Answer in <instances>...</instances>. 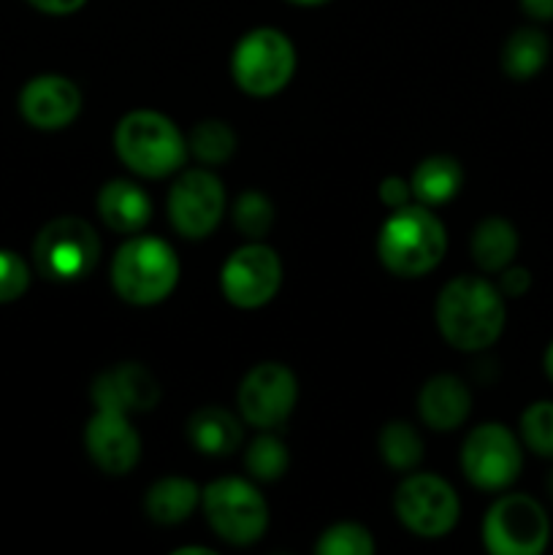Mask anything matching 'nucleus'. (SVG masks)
Here are the masks:
<instances>
[{
    "label": "nucleus",
    "mask_w": 553,
    "mask_h": 555,
    "mask_svg": "<svg viewBox=\"0 0 553 555\" xmlns=\"http://www.w3.org/2000/svg\"><path fill=\"white\" fill-rule=\"evenodd\" d=\"M437 328L450 347L480 352L497 345L507 323L502 291L480 274H461L439 291L434 307Z\"/></svg>",
    "instance_id": "1"
},
{
    "label": "nucleus",
    "mask_w": 553,
    "mask_h": 555,
    "mask_svg": "<svg viewBox=\"0 0 553 555\" xmlns=\"http://www.w3.org/2000/svg\"><path fill=\"white\" fill-rule=\"evenodd\" d=\"M448 249V233L442 220L423 204H407L390 209L377 236L380 263L396 276L428 274L437 269Z\"/></svg>",
    "instance_id": "2"
},
{
    "label": "nucleus",
    "mask_w": 553,
    "mask_h": 555,
    "mask_svg": "<svg viewBox=\"0 0 553 555\" xmlns=\"http://www.w3.org/2000/svg\"><path fill=\"white\" fill-rule=\"evenodd\" d=\"M117 157L133 173L146 179H163L177 173L188 160V139L171 117L150 108L125 114L114 128Z\"/></svg>",
    "instance_id": "3"
},
{
    "label": "nucleus",
    "mask_w": 553,
    "mask_h": 555,
    "mask_svg": "<svg viewBox=\"0 0 553 555\" xmlns=\"http://www.w3.org/2000/svg\"><path fill=\"white\" fill-rule=\"evenodd\" d=\"M179 282V258L168 242L133 233L112 260V285L123 301L133 307H155L166 301Z\"/></svg>",
    "instance_id": "4"
},
{
    "label": "nucleus",
    "mask_w": 553,
    "mask_h": 555,
    "mask_svg": "<svg viewBox=\"0 0 553 555\" xmlns=\"http://www.w3.org/2000/svg\"><path fill=\"white\" fill-rule=\"evenodd\" d=\"M231 74L239 90L247 95H276L296 74L293 41L276 27H255V30L244 33L233 47Z\"/></svg>",
    "instance_id": "5"
},
{
    "label": "nucleus",
    "mask_w": 553,
    "mask_h": 555,
    "mask_svg": "<svg viewBox=\"0 0 553 555\" xmlns=\"http://www.w3.org/2000/svg\"><path fill=\"white\" fill-rule=\"evenodd\" d=\"M201 509L211 531L222 542L247 547L269 529V504L253 482L242 477H220L201 491Z\"/></svg>",
    "instance_id": "6"
},
{
    "label": "nucleus",
    "mask_w": 553,
    "mask_h": 555,
    "mask_svg": "<svg viewBox=\"0 0 553 555\" xmlns=\"http://www.w3.org/2000/svg\"><path fill=\"white\" fill-rule=\"evenodd\" d=\"M551 542V518L529 493H504L483 518V545L491 555H540Z\"/></svg>",
    "instance_id": "7"
},
{
    "label": "nucleus",
    "mask_w": 553,
    "mask_h": 555,
    "mask_svg": "<svg viewBox=\"0 0 553 555\" xmlns=\"http://www.w3.org/2000/svg\"><path fill=\"white\" fill-rule=\"evenodd\" d=\"M33 260L52 282L85 280L101 260V236L81 217H57L38 231Z\"/></svg>",
    "instance_id": "8"
},
{
    "label": "nucleus",
    "mask_w": 553,
    "mask_h": 555,
    "mask_svg": "<svg viewBox=\"0 0 553 555\" xmlns=\"http://www.w3.org/2000/svg\"><path fill=\"white\" fill-rule=\"evenodd\" d=\"M524 469V442L504 423H480L461 448V472L486 493L507 491Z\"/></svg>",
    "instance_id": "9"
},
{
    "label": "nucleus",
    "mask_w": 553,
    "mask_h": 555,
    "mask_svg": "<svg viewBox=\"0 0 553 555\" xmlns=\"http://www.w3.org/2000/svg\"><path fill=\"white\" fill-rule=\"evenodd\" d=\"M394 509L407 531L421 540H439L459 524L461 502L442 477L417 472L396 488Z\"/></svg>",
    "instance_id": "10"
},
{
    "label": "nucleus",
    "mask_w": 553,
    "mask_h": 555,
    "mask_svg": "<svg viewBox=\"0 0 553 555\" xmlns=\"http://www.w3.org/2000/svg\"><path fill=\"white\" fill-rule=\"evenodd\" d=\"M282 260L271 247L249 242L222 263L220 291L236 309H260L280 293Z\"/></svg>",
    "instance_id": "11"
},
{
    "label": "nucleus",
    "mask_w": 553,
    "mask_h": 555,
    "mask_svg": "<svg viewBox=\"0 0 553 555\" xmlns=\"http://www.w3.org/2000/svg\"><path fill=\"white\" fill-rule=\"evenodd\" d=\"M226 215V188L206 168H190L168 190V220L184 238H206Z\"/></svg>",
    "instance_id": "12"
},
{
    "label": "nucleus",
    "mask_w": 553,
    "mask_h": 555,
    "mask_svg": "<svg viewBox=\"0 0 553 555\" xmlns=\"http://www.w3.org/2000/svg\"><path fill=\"white\" fill-rule=\"evenodd\" d=\"M236 401L244 423L260 428V431H271V428L282 426L291 417V412L296 410V374L285 363H258L255 369H249L247 377L239 385Z\"/></svg>",
    "instance_id": "13"
},
{
    "label": "nucleus",
    "mask_w": 553,
    "mask_h": 555,
    "mask_svg": "<svg viewBox=\"0 0 553 555\" xmlns=\"http://www.w3.org/2000/svg\"><path fill=\"white\" fill-rule=\"evenodd\" d=\"M85 448L106 475H128L141 459V437L125 412L95 410L85 426Z\"/></svg>",
    "instance_id": "14"
},
{
    "label": "nucleus",
    "mask_w": 553,
    "mask_h": 555,
    "mask_svg": "<svg viewBox=\"0 0 553 555\" xmlns=\"http://www.w3.org/2000/svg\"><path fill=\"white\" fill-rule=\"evenodd\" d=\"M81 90L63 74L33 76L20 92V114L38 130H63L79 117Z\"/></svg>",
    "instance_id": "15"
},
{
    "label": "nucleus",
    "mask_w": 553,
    "mask_h": 555,
    "mask_svg": "<svg viewBox=\"0 0 553 555\" xmlns=\"http://www.w3.org/2000/svg\"><path fill=\"white\" fill-rule=\"evenodd\" d=\"M90 396L95 410L133 415V412L155 410L157 401H160V385L152 377L150 369L136 361H128L98 374L90 388Z\"/></svg>",
    "instance_id": "16"
},
{
    "label": "nucleus",
    "mask_w": 553,
    "mask_h": 555,
    "mask_svg": "<svg viewBox=\"0 0 553 555\" xmlns=\"http://www.w3.org/2000/svg\"><path fill=\"white\" fill-rule=\"evenodd\" d=\"M417 412L432 431H453L470 417L472 390L455 374H437L421 388Z\"/></svg>",
    "instance_id": "17"
},
{
    "label": "nucleus",
    "mask_w": 553,
    "mask_h": 555,
    "mask_svg": "<svg viewBox=\"0 0 553 555\" xmlns=\"http://www.w3.org/2000/svg\"><path fill=\"white\" fill-rule=\"evenodd\" d=\"M98 215L114 233H141L152 220V201L144 190L128 179H112L98 193Z\"/></svg>",
    "instance_id": "18"
},
{
    "label": "nucleus",
    "mask_w": 553,
    "mask_h": 555,
    "mask_svg": "<svg viewBox=\"0 0 553 555\" xmlns=\"http://www.w3.org/2000/svg\"><path fill=\"white\" fill-rule=\"evenodd\" d=\"M518 231L504 217H486L483 222H477L470 238L472 260L486 274H499L502 269H507L515 260V255H518Z\"/></svg>",
    "instance_id": "19"
},
{
    "label": "nucleus",
    "mask_w": 553,
    "mask_h": 555,
    "mask_svg": "<svg viewBox=\"0 0 553 555\" xmlns=\"http://www.w3.org/2000/svg\"><path fill=\"white\" fill-rule=\"evenodd\" d=\"M461 184H464V168H461V163L455 157L448 155H434L417 163L410 179L412 198L417 204L428 206V209L453 201L459 195Z\"/></svg>",
    "instance_id": "20"
},
{
    "label": "nucleus",
    "mask_w": 553,
    "mask_h": 555,
    "mask_svg": "<svg viewBox=\"0 0 553 555\" xmlns=\"http://www.w3.org/2000/svg\"><path fill=\"white\" fill-rule=\"evenodd\" d=\"M188 439L198 453L228 455L242 442V426L222 406H201L188 421Z\"/></svg>",
    "instance_id": "21"
},
{
    "label": "nucleus",
    "mask_w": 553,
    "mask_h": 555,
    "mask_svg": "<svg viewBox=\"0 0 553 555\" xmlns=\"http://www.w3.org/2000/svg\"><path fill=\"white\" fill-rule=\"evenodd\" d=\"M201 504V488L188 477H163L146 491V518L160 526H177L188 520Z\"/></svg>",
    "instance_id": "22"
},
{
    "label": "nucleus",
    "mask_w": 553,
    "mask_h": 555,
    "mask_svg": "<svg viewBox=\"0 0 553 555\" xmlns=\"http://www.w3.org/2000/svg\"><path fill=\"white\" fill-rule=\"evenodd\" d=\"M551 60V38L540 27H518L502 47V70L513 81H529Z\"/></svg>",
    "instance_id": "23"
},
{
    "label": "nucleus",
    "mask_w": 553,
    "mask_h": 555,
    "mask_svg": "<svg viewBox=\"0 0 553 555\" xmlns=\"http://www.w3.org/2000/svg\"><path fill=\"white\" fill-rule=\"evenodd\" d=\"M188 150L204 166H222L236 152V133L222 119H201L188 135Z\"/></svg>",
    "instance_id": "24"
},
{
    "label": "nucleus",
    "mask_w": 553,
    "mask_h": 555,
    "mask_svg": "<svg viewBox=\"0 0 553 555\" xmlns=\"http://www.w3.org/2000/svg\"><path fill=\"white\" fill-rule=\"evenodd\" d=\"M380 455L396 472H412L423 461V439L410 423L390 421L380 431Z\"/></svg>",
    "instance_id": "25"
},
{
    "label": "nucleus",
    "mask_w": 553,
    "mask_h": 555,
    "mask_svg": "<svg viewBox=\"0 0 553 555\" xmlns=\"http://www.w3.org/2000/svg\"><path fill=\"white\" fill-rule=\"evenodd\" d=\"M244 464H247V472L255 477V480L274 482L280 480L282 475L291 466V453H287L285 442L274 434H260L258 439H253V444L244 453Z\"/></svg>",
    "instance_id": "26"
},
{
    "label": "nucleus",
    "mask_w": 553,
    "mask_h": 555,
    "mask_svg": "<svg viewBox=\"0 0 553 555\" xmlns=\"http://www.w3.org/2000/svg\"><path fill=\"white\" fill-rule=\"evenodd\" d=\"M518 437L535 455L553 459V401H535L520 412Z\"/></svg>",
    "instance_id": "27"
},
{
    "label": "nucleus",
    "mask_w": 553,
    "mask_h": 555,
    "mask_svg": "<svg viewBox=\"0 0 553 555\" xmlns=\"http://www.w3.org/2000/svg\"><path fill=\"white\" fill-rule=\"evenodd\" d=\"M233 225L242 236L258 242L274 225V204L260 190H244L233 204Z\"/></svg>",
    "instance_id": "28"
},
{
    "label": "nucleus",
    "mask_w": 553,
    "mask_h": 555,
    "mask_svg": "<svg viewBox=\"0 0 553 555\" xmlns=\"http://www.w3.org/2000/svg\"><path fill=\"white\" fill-rule=\"evenodd\" d=\"M374 551H377V545H374L366 526L350 524V520L325 529L314 545L318 555H374Z\"/></svg>",
    "instance_id": "29"
},
{
    "label": "nucleus",
    "mask_w": 553,
    "mask_h": 555,
    "mask_svg": "<svg viewBox=\"0 0 553 555\" xmlns=\"http://www.w3.org/2000/svg\"><path fill=\"white\" fill-rule=\"evenodd\" d=\"M30 287V269L14 249H0V304L20 301Z\"/></svg>",
    "instance_id": "30"
},
{
    "label": "nucleus",
    "mask_w": 553,
    "mask_h": 555,
    "mask_svg": "<svg viewBox=\"0 0 553 555\" xmlns=\"http://www.w3.org/2000/svg\"><path fill=\"white\" fill-rule=\"evenodd\" d=\"M497 287H499V291H502L504 298L526 296V293H529V287H531L529 269H524V266H513V263H510L507 269L499 271Z\"/></svg>",
    "instance_id": "31"
},
{
    "label": "nucleus",
    "mask_w": 553,
    "mask_h": 555,
    "mask_svg": "<svg viewBox=\"0 0 553 555\" xmlns=\"http://www.w3.org/2000/svg\"><path fill=\"white\" fill-rule=\"evenodd\" d=\"M380 201H383L388 209H399V206H407L412 201V188L407 179L401 177H385L377 188Z\"/></svg>",
    "instance_id": "32"
},
{
    "label": "nucleus",
    "mask_w": 553,
    "mask_h": 555,
    "mask_svg": "<svg viewBox=\"0 0 553 555\" xmlns=\"http://www.w3.org/2000/svg\"><path fill=\"white\" fill-rule=\"evenodd\" d=\"M36 11L49 16H68L76 14L79 9H85L87 0H27Z\"/></svg>",
    "instance_id": "33"
},
{
    "label": "nucleus",
    "mask_w": 553,
    "mask_h": 555,
    "mask_svg": "<svg viewBox=\"0 0 553 555\" xmlns=\"http://www.w3.org/2000/svg\"><path fill=\"white\" fill-rule=\"evenodd\" d=\"M518 5L531 22H537V25L553 22V0H518Z\"/></svg>",
    "instance_id": "34"
},
{
    "label": "nucleus",
    "mask_w": 553,
    "mask_h": 555,
    "mask_svg": "<svg viewBox=\"0 0 553 555\" xmlns=\"http://www.w3.org/2000/svg\"><path fill=\"white\" fill-rule=\"evenodd\" d=\"M542 369H545V377L553 383V339L545 347V356H542Z\"/></svg>",
    "instance_id": "35"
},
{
    "label": "nucleus",
    "mask_w": 553,
    "mask_h": 555,
    "mask_svg": "<svg viewBox=\"0 0 553 555\" xmlns=\"http://www.w3.org/2000/svg\"><path fill=\"white\" fill-rule=\"evenodd\" d=\"M190 553H201V555H215V551H209V547H179V551H173V555H190Z\"/></svg>",
    "instance_id": "36"
},
{
    "label": "nucleus",
    "mask_w": 553,
    "mask_h": 555,
    "mask_svg": "<svg viewBox=\"0 0 553 555\" xmlns=\"http://www.w3.org/2000/svg\"><path fill=\"white\" fill-rule=\"evenodd\" d=\"M293 5H304V9H314V5H325L329 0H287Z\"/></svg>",
    "instance_id": "37"
},
{
    "label": "nucleus",
    "mask_w": 553,
    "mask_h": 555,
    "mask_svg": "<svg viewBox=\"0 0 553 555\" xmlns=\"http://www.w3.org/2000/svg\"><path fill=\"white\" fill-rule=\"evenodd\" d=\"M545 488H548V496H551V502H553V469H551V475H548Z\"/></svg>",
    "instance_id": "38"
}]
</instances>
